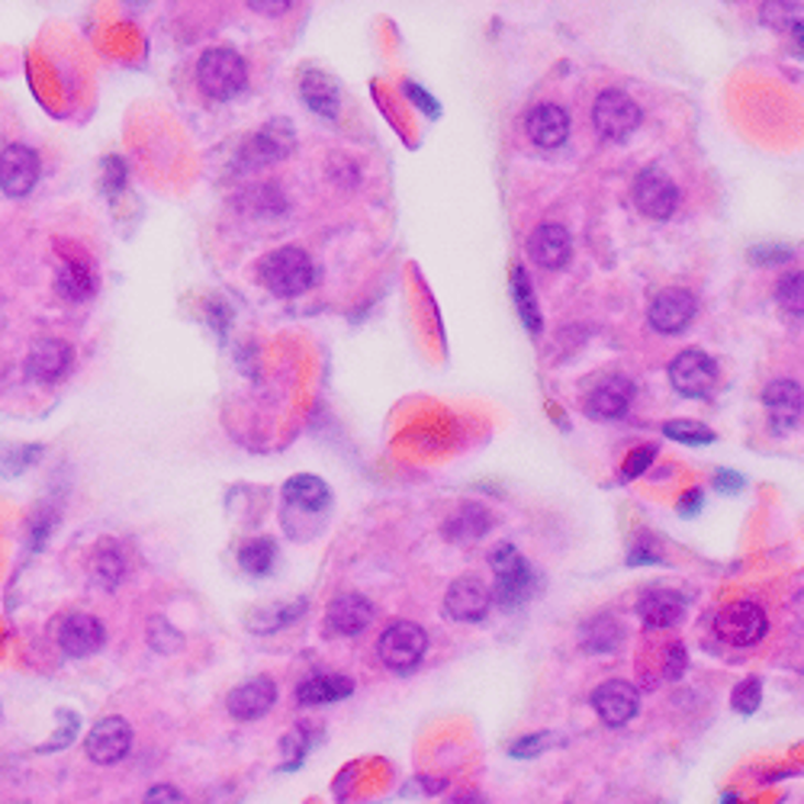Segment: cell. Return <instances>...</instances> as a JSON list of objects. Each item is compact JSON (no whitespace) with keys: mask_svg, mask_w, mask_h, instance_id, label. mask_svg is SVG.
Segmentation results:
<instances>
[{"mask_svg":"<svg viewBox=\"0 0 804 804\" xmlns=\"http://www.w3.org/2000/svg\"><path fill=\"white\" fill-rule=\"evenodd\" d=\"M148 637H152V643L162 650V653H170L174 647H180V637L174 635V631H168V625L162 621V618H155L152 621V628H148Z\"/></svg>","mask_w":804,"mask_h":804,"instance_id":"cell-40","label":"cell"},{"mask_svg":"<svg viewBox=\"0 0 804 804\" xmlns=\"http://www.w3.org/2000/svg\"><path fill=\"white\" fill-rule=\"evenodd\" d=\"M55 287H58V294L65 299H75V302H78V299H87L93 294V274H90V264H87V261H75V257L62 261Z\"/></svg>","mask_w":804,"mask_h":804,"instance_id":"cell-29","label":"cell"},{"mask_svg":"<svg viewBox=\"0 0 804 804\" xmlns=\"http://www.w3.org/2000/svg\"><path fill=\"white\" fill-rule=\"evenodd\" d=\"M374 615H377V612H374L371 598H364V595L357 593H344L329 605L326 621H329V628H332L335 635L354 637L367 631V625L374 621Z\"/></svg>","mask_w":804,"mask_h":804,"instance_id":"cell-18","label":"cell"},{"mask_svg":"<svg viewBox=\"0 0 804 804\" xmlns=\"http://www.w3.org/2000/svg\"><path fill=\"white\" fill-rule=\"evenodd\" d=\"M261 280L274 297H299L312 287L316 267L299 249H277L261 261Z\"/></svg>","mask_w":804,"mask_h":804,"instance_id":"cell-2","label":"cell"},{"mask_svg":"<svg viewBox=\"0 0 804 804\" xmlns=\"http://www.w3.org/2000/svg\"><path fill=\"white\" fill-rule=\"evenodd\" d=\"M58 720H62L65 727H62V734H58V737H55L52 744H45V750H58V747H68V744L75 740V730H78V718H75V715H68V712H62V715H58Z\"/></svg>","mask_w":804,"mask_h":804,"instance_id":"cell-43","label":"cell"},{"mask_svg":"<svg viewBox=\"0 0 804 804\" xmlns=\"http://www.w3.org/2000/svg\"><path fill=\"white\" fill-rule=\"evenodd\" d=\"M525 129L531 135L535 145L541 148H560L570 135V113L557 103H541L528 113L525 120Z\"/></svg>","mask_w":804,"mask_h":804,"instance_id":"cell-20","label":"cell"},{"mask_svg":"<svg viewBox=\"0 0 804 804\" xmlns=\"http://www.w3.org/2000/svg\"><path fill=\"white\" fill-rule=\"evenodd\" d=\"M40 180V158L26 145H7L0 152V187L7 197H26Z\"/></svg>","mask_w":804,"mask_h":804,"instance_id":"cell-13","label":"cell"},{"mask_svg":"<svg viewBox=\"0 0 804 804\" xmlns=\"http://www.w3.org/2000/svg\"><path fill=\"white\" fill-rule=\"evenodd\" d=\"M511 297H515V306H518V316H521L525 329L528 332H541L538 299H535V290H531V280H528L525 267H515L511 271Z\"/></svg>","mask_w":804,"mask_h":804,"instance_id":"cell-31","label":"cell"},{"mask_svg":"<svg viewBox=\"0 0 804 804\" xmlns=\"http://www.w3.org/2000/svg\"><path fill=\"white\" fill-rule=\"evenodd\" d=\"M71 361H75V351H71L68 341L43 339L33 344L30 361H26V371H30L33 381L58 383L71 371Z\"/></svg>","mask_w":804,"mask_h":804,"instance_id":"cell-15","label":"cell"},{"mask_svg":"<svg viewBox=\"0 0 804 804\" xmlns=\"http://www.w3.org/2000/svg\"><path fill=\"white\" fill-rule=\"evenodd\" d=\"M274 560H277V544H274L271 538H254V541H249V544L239 551L242 570L252 573V576H267L271 566H274Z\"/></svg>","mask_w":804,"mask_h":804,"instance_id":"cell-32","label":"cell"},{"mask_svg":"<svg viewBox=\"0 0 804 804\" xmlns=\"http://www.w3.org/2000/svg\"><path fill=\"white\" fill-rule=\"evenodd\" d=\"M197 78H200L203 93H210L212 100H232L249 85L245 58L235 48H210L200 58Z\"/></svg>","mask_w":804,"mask_h":804,"instance_id":"cell-3","label":"cell"},{"mask_svg":"<svg viewBox=\"0 0 804 804\" xmlns=\"http://www.w3.org/2000/svg\"><path fill=\"white\" fill-rule=\"evenodd\" d=\"M274 702H277V682L267 676L252 679L229 695V715L235 720H257L274 708Z\"/></svg>","mask_w":804,"mask_h":804,"instance_id":"cell-17","label":"cell"},{"mask_svg":"<svg viewBox=\"0 0 804 804\" xmlns=\"http://www.w3.org/2000/svg\"><path fill=\"white\" fill-rule=\"evenodd\" d=\"M103 640H107V631L93 615H71L58 628V643L68 657H90L103 647Z\"/></svg>","mask_w":804,"mask_h":804,"instance_id":"cell-21","label":"cell"},{"mask_svg":"<svg viewBox=\"0 0 804 804\" xmlns=\"http://www.w3.org/2000/svg\"><path fill=\"white\" fill-rule=\"evenodd\" d=\"M635 203L637 210L650 219H670L676 212L679 190L670 174L660 168H647L637 174L635 180Z\"/></svg>","mask_w":804,"mask_h":804,"instance_id":"cell-9","label":"cell"},{"mask_svg":"<svg viewBox=\"0 0 804 804\" xmlns=\"http://www.w3.org/2000/svg\"><path fill=\"white\" fill-rule=\"evenodd\" d=\"M425 650H428V635H425V628H419L416 621H396V625H389L381 635V643H377L381 660L389 670H396V673L412 670L425 657Z\"/></svg>","mask_w":804,"mask_h":804,"instance_id":"cell-4","label":"cell"},{"mask_svg":"<svg viewBox=\"0 0 804 804\" xmlns=\"http://www.w3.org/2000/svg\"><path fill=\"white\" fill-rule=\"evenodd\" d=\"M762 702V682L760 679H747L734 689V712L740 715H753Z\"/></svg>","mask_w":804,"mask_h":804,"instance_id":"cell-35","label":"cell"},{"mask_svg":"<svg viewBox=\"0 0 804 804\" xmlns=\"http://www.w3.org/2000/svg\"><path fill=\"white\" fill-rule=\"evenodd\" d=\"M489 605H493L489 586L476 576L454 580L448 586V595H444V612L454 621H483L489 615Z\"/></svg>","mask_w":804,"mask_h":804,"instance_id":"cell-12","label":"cell"},{"mask_svg":"<svg viewBox=\"0 0 804 804\" xmlns=\"http://www.w3.org/2000/svg\"><path fill=\"white\" fill-rule=\"evenodd\" d=\"M621 640H625V628L615 615H595L580 628V643L586 653H612L621 647Z\"/></svg>","mask_w":804,"mask_h":804,"instance_id":"cell-25","label":"cell"},{"mask_svg":"<svg viewBox=\"0 0 804 804\" xmlns=\"http://www.w3.org/2000/svg\"><path fill=\"white\" fill-rule=\"evenodd\" d=\"M290 3H294V0H249V7L257 10V13H264V16H277V13H284Z\"/></svg>","mask_w":804,"mask_h":804,"instance_id":"cell-46","label":"cell"},{"mask_svg":"<svg viewBox=\"0 0 804 804\" xmlns=\"http://www.w3.org/2000/svg\"><path fill=\"white\" fill-rule=\"evenodd\" d=\"M354 692V682L339 673H326V676H309L297 689L299 705H332L341 702Z\"/></svg>","mask_w":804,"mask_h":804,"instance_id":"cell-26","label":"cell"},{"mask_svg":"<svg viewBox=\"0 0 804 804\" xmlns=\"http://www.w3.org/2000/svg\"><path fill=\"white\" fill-rule=\"evenodd\" d=\"M299 93H302V103L312 113L329 117V120L339 117V87L326 71H306L299 78Z\"/></svg>","mask_w":804,"mask_h":804,"instance_id":"cell-24","label":"cell"},{"mask_svg":"<svg viewBox=\"0 0 804 804\" xmlns=\"http://www.w3.org/2000/svg\"><path fill=\"white\" fill-rule=\"evenodd\" d=\"M123 573H126V560H123V553L117 551L113 544H103L100 551L93 553V560H90V576H93L97 586H103V590H117V586L123 583Z\"/></svg>","mask_w":804,"mask_h":804,"instance_id":"cell-30","label":"cell"},{"mask_svg":"<svg viewBox=\"0 0 804 804\" xmlns=\"http://www.w3.org/2000/svg\"><path fill=\"white\" fill-rule=\"evenodd\" d=\"M685 608H689L685 595L673 593V590H653V593L643 595L640 605H637V612H640V618H643V625L650 631H663V628L679 625L685 618Z\"/></svg>","mask_w":804,"mask_h":804,"instance_id":"cell-22","label":"cell"},{"mask_svg":"<svg viewBox=\"0 0 804 804\" xmlns=\"http://www.w3.org/2000/svg\"><path fill=\"white\" fill-rule=\"evenodd\" d=\"M593 708L602 724L608 727H625L628 720L637 718L640 712V695L631 682H621V679H608L602 682L593 692Z\"/></svg>","mask_w":804,"mask_h":804,"instance_id":"cell-10","label":"cell"},{"mask_svg":"<svg viewBox=\"0 0 804 804\" xmlns=\"http://www.w3.org/2000/svg\"><path fill=\"white\" fill-rule=\"evenodd\" d=\"M142 804H190V802H187V795H184L180 789H174V785H155V789L145 795V802Z\"/></svg>","mask_w":804,"mask_h":804,"instance_id":"cell-41","label":"cell"},{"mask_svg":"<svg viewBox=\"0 0 804 804\" xmlns=\"http://www.w3.org/2000/svg\"><path fill=\"white\" fill-rule=\"evenodd\" d=\"M740 486H744V476H737L730 470H720L718 476H715V489L718 493H737Z\"/></svg>","mask_w":804,"mask_h":804,"instance_id":"cell-48","label":"cell"},{"mask_svg":"<svg viewBox=\"0 0 804 804\" xmlns=\"http://www.w3.org/2000/svg\"><path fill=\"white\" fill-rule=\"evenodd\" d=\"M779 299H782V306H785L789 312L802 316V274H799V271L789 274V277L779 284Z\"/></svg>","mask_w":804,"mask_h":804,"instance_id":"cell-37","label":"cell"},{"mask_svg":"<svg viewBox=\"0 0 804 804\" xmlns=\"http://www.w3.org/2000/svg\"><path fill=\"white\" fill-rule=\"evenodd\" d=\"M663 434L673 438V441H682V444H712L715 441V431L712 428L695 422H670L663 428Z\"/></svg>","mask_w":804,"mask_h":804,"instance_id":"cell-34","label":"cell"},{"mask_svg":"<svg viewBox=\"0 0 804 804\" xmlns=\"http://www.w3.org/2000/svg\"><path fill=\"white\" fill-rule=\"evenodd\" d=\"M489 566L496 573V583H493V602L499 608H521L535 590H538V573L535 566L515 551V544H499L496 551L489 553Z\"/></svg>","mask_w":804,"mask_h":804,"instance_id":"cell-1","label":"cell"},{"mask_svg":"<svg viewBox=\"0 0 804 804\" xmlns=\"http://www.w3.org/2000/svg\"><path fill=\"white\" fill-rule=\"evenodd\" d=\"M284 499L294 508H299V511H322V508L332 503V493H329V486L319 476L302 473V476H290L287 480Z\"/></svg>","mask_w":804,"mask_h":804,"instance_id":"cell-27","label":"cell"},{"mask_svg":"<svg viewBox=\"0 0 804 804\" xmlns=\"http://www.w3.org/2000/svg\"><path fill=\"white\" fill-rule=\"evenodd\" d=\"M448 804H486V799L480 792H461L458 799H451Z\"/></svg>","mask_w":804,"mask_h":804,"instance_id":"cell-50","label":"cell"},{"mask_svg":"<svg viewBox=\"0 0 804 804\" xmlns=\"http://www.w3.org/2000/svg\"><path fill=\"white\" fill-rule=\"evenodd\" d=\"M593 123L602 139L625 142L640 126V107L621 90H602L593 107Z\"/></svg>","mask_w":804,"mask_h":804,"instance_id":"cell-6","label":"cell"},{"mask_svg":"<svg viewBox=\"0 0 804 804\" xmlns=\"http://www.w3.org/2000/svg\"><path fill=\"white\" fill-rule=\"evenodd\" d=\"M760 16L766 26H772L779 33H789V30H795V36L802 33V10L792 0H766Z\"/></svg>","mask_w":804,"mask_h":804,"instance_id":"cell-33","label":"cell"},{"mask_svg":"<svg viewBox=\"0 0 804 804\" xmlns=\"http://www.w3.org/2000/svg\"><path fill=\"white\" fill-rule=\"evenodd\" d=\"M653 458H657V451H653V448H640V451H635V454L625 461V480H635V476H640L647 466L653 464Z\"/></svg>","mask_w":804,"mask_h":804,"instance_id":"cell-42","label":"cell"},{"mask_svg":"<svg viewBox=\"0 0 804 804\" xmlns=\"http://www.w3.org/2000/svg\"><path fill=\"white\" fill-rule=\"evenodd\" d=\"M670 383L682 396L702 399L718 383V364L708 354H702V351H682L676 361L670 364Z\"/></svg>","mask_w":804,"mask_h":804,"instance_id":"cell-8","label":"cell"},{"mask_svg":"<svg viewBox=\"0 0 804 804\" xmlns=\"http://www.w3.org/2000/svg\"><path fill=\"white\" fill-rule=\"evenodd\" d=\"M570 252H573V245H570V232H566L563 225H557V222L538 225V229L531 232V239H528V254H531L541 267H548V271L563 267V264L570 261Z\"/></svg>","mask_w":804,"mask_h":804,"instance_id":"cell-23","label":"cell"},{"mask_svg":"<svg viewBox=\"0 0 804 804\" xmlns=\"http://www.w3.org/2000/svg\"><path fill=\"white\" fill-rule=\"evenodd\" d=\"M306 747H309V740H306V730H302V727H297L294 734H287V737H284V753H287L290 760L284 762V769H297L299 762H302V757H306Z\"/></svg>","mask_w":804,"mask_h":804,"instance_id":"cell-39","label":"cell"},{"mask_svg":"<svg viewBox=\"0 0 804 804\" xmlns=\"http://www.w3.org/2000/svg\"><path fill=\"white\" fill-rule=\"evenodd\" d=\"M406 97H409V100H416V103H419V110L431 113V117H438V100H434V97H428L419 85H406Z\"/></svg>","mask_w":804,"mask_h":804,"instance_id":"cell-44","label":"cell"},{"mask_svg":"<svg viewBox=\"0 0 804 804\" xmlns=\"http://www.w3.org/2000/svg\"><path fill=\"white\" fill-rule=\"evenodd\" d=\"M129 750H132V727L123 718L97 720V727L85 740V753L97 766H113V762L126 760Z\"/></svg>","mask_w":804,"mask_h":804,"instance_id":"cell-11","label":"cell"},{"mask_svg":"<svg viewBox=\"0 0 804 804\" xmlns=\"http://www.w3.org/2000/svg\"><path fill=\"white\" fill-rule=\"evenodd\" d=\"M493 528V518L483 506H464L448 525H444V535L451 541H480L486 531Z\"/></svg>","mask_w":804,"mask_h":804,"instance_id":"cell-28","label":"cell"},{"mask_svg":"<svg viewBox=\"0 0 804 804\" xmlns=\"http://www.w3.org/2000/svg\"><path fill=\"white\" fill-rule=\"evenodd\" d=\"M663 560V551H657L653 544H635V551L628 557V563L637 566V563H660Z\"/></svg>","mask_w":804,"mask_h":804,"instance_id":"cell-45","label":"cell"},{"mask_svg":"<svg viewBox=\"0 0 804 804\" xmlns=\"http://www.w3.org/2000/svg\"><path fill=\"white\" fill-rule=\"evenodd\" d=\"M769 631V618L757 602H734L720 608L715 618V635L730 647H750L760 643Z\"/></svg>","mask_w":804,"mask_h":804,"instance_id":"cell-5","label":"cell"},{"mask_svg":"<svg viewBox=\"0 0 804 804\" xmlns=\"http://www.w3.org/2000/svg\"><path fill=\"white\" fill-rule=\"evenodd\" d=\"M705 503V496H702V489H692V493H685L682 496V503H679V515H695L698 508Z\"/></svg>","mask_w":804,"mask_h":804,"instance_id":"cell-49","label":"cell"},{"mask_svg":"<svg viewBox=\"0 0 804 804\" xmlns=\"http://www.w3.org/2000/svg\"><path fill=\"white\" fill-rule=\"evenodd\" d=\"M631 399H635V383L625 377H608L586 396V412L598 422H615L631 409Z\"/></svg>","mask_w":804,"mask_h":804,"instance_id":"cell-16","label":"cell"},{"mask_svg":"<svg viewBox=\"0 0 804 804\" xmlns=\"http://www.w3.org/2000/svg\"><path fill=\"white\" fill-rule=\"evenodd\" d=\"M557 744V737L553 734H538V737H521V740H515L511 744V757H518V760H528V757H538L544 747H551Z\"/></svg>","mask_w":804,"mask_h":804,"instance_id":"cell-38","label":"cell"},{"mask_svg":"<svg viewBox=\"0 0 804 804\" xmlns=\"http://www.w3.org/2000/svg\"><path fill=\"white\" fill-rule=\"evenodd\" d=\"M685 673V650L682 643H673L670 647V667H667V679H679Z\"/></svg>","mask_w":804,"mask_h":804,"instance_id":"cell-47","label":"cell"},{"mask_svg":"<svg viewBox=\"0 0 804 804\" xmlns=\"http://www.w3.org/2000/svg\"><path fill=\"white\" fill-rule=\"evenodd\" d=\"M762 403L772 416L775 431H792L802 419V386L795 381H775L762 389Z\"/></svg>","mask_w":804,"mask_h":804,"instance_id":"cell-19","label":"cell"},{"mask_svg":"<svg viewBox=\"0 0 804 804\" xmlns=\"http://www.w3.org/2000/svg\"><path fill=\"white\" fill-rule=\"evenodd\" d=\"M695 297L682 287L663 290L660 297L650 302V326L663 335H679L692 326L695 319Z\"/></svg>","mask_w":804,"mask_h":804,"instance_id":"cell-14","label":"cell"},{"mask_svg":"<svg viewBox=\"0 0 804 804\" xmlns=\"http://www.w3.org/2000/svg\"><path fill=\"white\" fill-rule=\"evenodd\" d=\"M299 615H306V598H297V602H290L287 608H277V612H267V615H261V621H267V625H261L257 631H274V628H287V625H294Z\"/></svg>","mask_w":804,"mask_h":804,"instance_id":"cell-36","label":"cell"},{"mask_svg":"<svg viewBox=\"0 0 804 804\" xmlns=\"http://www.w3.org/2000/svg\"><path fill=\"white\" fill-rule=\"evenodd\" d=\"M294 152V126L287 120H274L261 129L257 135H252L239 155L242 168H267V165H277L284 162L287 155Z\"/></svg>","mask_w":804,"mask_h":804,"instance_id":"cell-7","label":"cell"}]
</instances>
